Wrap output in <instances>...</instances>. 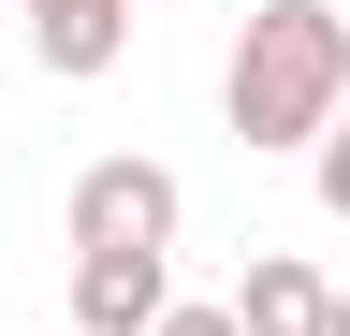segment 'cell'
<instances>
[{
    "instance_id": "cell-1",
    "label": "cell",
    "mask_w": 350,
    "mask_h": 336,
    "mask_svg": "<svg viewBox=\"0 0 350 336\" xmlns=\"http://www.w3.org/2000/svg\"><path fill=\"white\" fill-rule=\"evenodd\" d=\"M219 117H234V146H306L350 117V15L336 0H262L234 29V73H219Z\"/></svg>"
},
{
    "instance_id": "cell-2",
    "label": "cell",
    "mask_w": 350,
    "mask_h": 336,
    "mask_svg": "<svg viewBox=\"0 0 350 336\" xmlns=\"http://www.w3.org/2000/svg\"><path fill=\"white\" fill-rule=\"evenodd\" d=\"M59 234L73 263H117V248H175V161H88V176L59 190Z\"/></svg>"
},
{
    "instance_id": "cell-3",
    "label": "cell",
    "mask_w": 350,
    "mask_h": 336,
    "mask_svg": "<svg viewBox=\"0 0 350 336\" xmlns=\"http://www.w3.org/2000/svg\"><path fill=\"white\" fill-rule=\"evenodd\" d=\"M234 322H248V336H336V278L306 263V248H248Z\"/></svg>"
},
{
    "instance_id": "cell-4",
    "label": "cell",
    "mask_w": 350,
    "mask_h": 336,
    "mask_svg": "<svg viewBox=\"0 0 350 336\" xmlns=\"http://www.w3.org/2000/svg\"><path fill=\"white\" fill-rule=\"evenodd\" d=\"M161 322H175V278H161V248L73 263V336H161Z\"/></svg>"
},
{
    "instance_id": "cell-5",
    "label": "cell",
    "mask_w": 350,
    "mask_h": 336,
    "mask_svg": "<svg viewBox=\"0 0 350 336\" xmlns=\"http://www.w3.org/2000/svg\"><path fill=\"white\" fill-rule=\"evenodd\" d=\"M29 59L73 73V88L117 73V59H131V0H29Z\"/></svg>"
},
{
    "instance_id": "cell-6",
    "label": "cell",
    "mask_w": 350,
    "mask_h": 336,
    "mask_svg": "<svg viewBox=\"0 0 350 336\" xmlns=\"http://www.w3.org/2000/svg\"><path fill=\"white\" fill-rule=\"evenodd\" d=\"M306 176H321V220H350V117L321 132V161H306Z\"/></svg>"
},
{
    "instance_id": "cell-7",
    "label": "cell",
    "mask_w": 350,
    "mask_h": 336,
    "mask_svg": "<svg viewBox=\"0 0 350 336\" xmlns=\"http://www.w3.org/2000/svg\"><path fill=\"white\" fill-rule=\"evenodd\" d=\"M161 336H248V322H234V307H175Z\"/></svg>"
},
{
    "instance_id": "cell-8",
    "label": "cell",
    "mask_w": 350,
    "mask_h": 336,
    "mask_svg": "<svg viewBox=\"0 0 350 336\" xmlns=\"http://www.w3.org/2000/svg\"><path fill=\"white\" fill-rule=\"evenodd\" d=\"M336 336H350V292H336Z\"/></svg>"
}]
</instances>
